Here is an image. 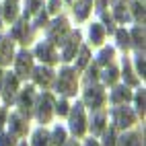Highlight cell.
Here are the masks:
<instances>
[{
    "label": "cell",
    "instance_id": "6da1fadb",
    "mask_svg": "<svg viewBox=\"0 0 146 146\" xmlns=\"http://www.w3.org/2000/svg\"><path fill=\"white\" fill-rule=\"evenodd\" d=\"M58 91H62L66 95L76 93V72L70 68H64L60 72V78H58Z\"/></svg>",
    "mask_w": 146,
    "mask_h": 146
},
{
    "label": "cell",
    "instance_id": "7a4b0ae2",
    "mask_svg": "<svg viewBox=\"0 0 146 146\" xmlns=\"http://www.w3.org/2000/svg\"><path fill=\"white\" fill-rule=\"evenodd\" d=\"M70 128L76 136H80L84 132V111H82V105H74V109L70 113Z\"/></svg>",
    "mask_w": 146,
    "mask_h": 146
},
{
    "label": "cell",
    "instance_id": "3957f363",
    "mask_svg": "<svg viewBox=\"0 0 146 146\" xmlns=\"http://www.w3.org/2000/svg\"><path fill=\"white\" fill-rule=\"evenodd\" d=\"M113 119H115L117 128H128V125L134 123V111L130 107H117V109L113 111Z\"/></svg>",
    "mask_w": 146,
    "mask_h": 146
},
{
    "label": "cell",
    "instance_id": "277c9868",
    "mask_svg": "<svg viewBox=\"0 0 146 146\" xmlns=\"http://www.w3.org/2000/svg\"><path fill=\"white\" fill-rule=\"evenodd\" d=\"M31 70H33V58L29 56L27 52H21L19 58H17V74L23 76V78H27Z\"/></svg>",
    "mask_w": 146,
    "mask_h": 146
},
{
    "label": "cell",
    "instance_id": "5b68a950",
    "mask_svg": "<svg viewBox=\"0 0 146 146\" xmlns=\"http://www.w3.org/2000/svg\"><path fill=\"white\" fill-rule=\"evenodd\" d=\"M68 33V25L64 19H58V21L54 23L52 31H50V41L52 43H64V37Z\"/></svg>",
    "mask_w": 146,
    "mask_h": 146
},
{
    "label": "cell",
    "instance_id": "8992f818",
    "mask_svg": "<svg viewBox=\"0 0 146 146\" xmlns=\"http://www.w3.org/2000/svg\"><path fill=\"white\" fill-rule=\"evenodd\" d=\"M52 97L50 95H43L41 99H39V103H37V117H39V121H47L50 119V115H52Z\"/></svg>",
    "mask_w": 146,
    "mask_h": 146
},
{
    "label": "cell",
    "instance_id": "52a82bcc",
    "mask_svg": "<svg viewBox=\"0 0 146 146\" xmlns=\"http://www.w3.org/2000/svg\"><path fill=\"white\" fill-rule=\"evenodd\" d=\"M84 101H86V105H89V107H93V109L101 107V103H103V91L99 89V86H93V89L86 91Z\"/></svg>",
    "mask_w": 146,
    "mask_h": 146
},
{
    "label": "cell",
    "instance_id": "ba28073f",
    "mask_svg": "<svg viewBox=\"0 0 146 146\" xmlns=\"http://www.w3.org/2000/svg\"><path fill=\"white\" fill-rule=\"evenodd\" d=\"M13 60V41L0 37V64H8Z\"/></svg>",
    "mask_w": 146,
    "mask_h": 146
},
{
    "label": "cell",
    "instance_id": "9c48e42d",
    "mask_svg": "<svg viewBox=\"0 0 146 146\" xmlns=\"http://www.w3.org/2000/svg\"><path fill=\"white\" fill-rule=\"evenodd\" d=\"M15 93H17V76L6 74V78H4V99H6V103H11L15 99Z\"/></svg>",
    "mask_w": 146,
    "mask_h": 146
},
{
    "label": "cell",
    "instance_id": "30bf717a",
    "mask_svg": "<svg viewBox=\"0 0 146 146\" xmlns=\"http://www.w3.org/2000/svg\"><path fill=\"white\" fill-rule=\"evenodd\" d=\"M19 105H21V111L25 115H29V111H31V107H33V89L31 86H27V89L23 91L21 99H19Z\"/></svg>",
    "mask_w": 146,
    "mask_h": 146
},
{
    "label": "cell",
    "instance_id": "8fae6325",
    "mask_svg": "<svg viewBox=\"0 0 146 146\" xmlns=\"http://www.w3.org/2000/svg\"><path fill=\"white\" fill-rule=\"evenodd\" d=\"M35 52H37V56H39L43 62H56V54H54L50 43H39Z\"/></svg>",
    "mask_w": 146,
    "mask_h": 146
},
{
    "label": "cell",
    "instance_id": "7c38bea8",
    "mask_svg": "<svg viewBox=\"0 0 146 146\" xmlns=\"http://www.w3.org/2000/svg\"><path fill=\"white\" fill-rule=\"evenodd\" d=\"M78 41H80V35L78 33H72L70 39H68V43H66V50H64V60H72L76 47H78Z\"/></svg>",
    "mask_w": 146,
    "mask_h": 146
},
{
    "label": "cell",
    "instance_id": "4fadbf2b",
    "mask_svg": "<svg viewBox=\"0 0 146 146\" xmlns=\"http://www.w3.org/2000/svg\"><path fill=\"white\" fill-rule=\"evenodd\" d=\"M52 78H54V74H52V70H47V68H37L35 70V80H37V84H43V86H47L52 82Z\"/></svg>",
    "mask_w": 146,
    "mask_h": 146
},
{
    "label": "cell",
    "instance_id": "5bb4252c",
    "mask_svg": "<svg viewBox=\"0 0 146 146\" xmlns=\"http://www.w3.org/2000/svg\"><path fill=\"white\" fill-rule=\"evenodd\" d=\"M91 4H93V0H82L80 4H76L74 15H76L78 21H84V19H86V15H89V11H91Z\"/></svg>",
    "mask_w": 146,
    "mask_h": 146
},
{
    "label": "cell",
    "instance_id": "9a60e30c",
    "mask_svg": "<svg viewBox=\"0 0 146 146\" xmlns=\"http://www.w3.org/2000/svg\"><path fill=\"white\" fill-rule=\"evenodd\" d=\"M130 91L125 89V86H119V89H115L113 95H111V101L113 103H125V101H130Z\"/></svg>",
    "mask_w": 146,
    "mask_h": 146
},
{
    "label": "cell",
    "instance_id": "2e32d148",
    "mask_svg": "<svg viewBox=\"0 0 146 146\" xmlns=\"http://www.w3.org/2000/svg\"><path fill=\"white\" fill-rule=\"evenodd\" d=\"M15 39H21V41H27V35H29V31H27V23L25 21H21L19 25H15V29H13V33H11Z\"/></svg>",
    "mask_w": 146,
    "mask_h": 146
},
{
    "label": "cell",
    "instance_id": "e0dca14e",
    "mask_svg": "<svg viewBox=\"0 0 146 146\" xmlns=\"http://www.w3.org/2000/svg\"><path fill=\"white\" fill-rule=\"evenodd\" d=\"M33 146H50V136L45 130H37L33 136Z\"/></svg>",
    "mask_w": 146,
    "mask_h": 146
},
{
    "label": "cell",
    "instance_id": "ac0fdd59",
    "mask_svg": "<svg viewBox=\"0 0 146 146\" xmlns=\"http://www.w3.org/2000/svg\"><path fill=\"white\" fill-rule=\"evenodd\" d=\"M115 19H117L119 23H125V21H128V11H125L123 0H117V2H115Z\"/></svg>",
    "mask_w": 146,
    "mask_h": 146
},
{
    "label": "cell",
    "instance_id": "d6986e66",
    "mask_svg": "<svg viewBox=\"0 0 146 146\" xmlns=\"http://www.w3.org/2000/svg\"><path fill=\"white\" fill-rule=\"evenodd\" d=\"M25 132V123L19 115H11V134H23Z\"/></svg>",
    "mask_w": 146,
    "mask_h": 146
},
{
    "label": "cell",
    "instance_id": "ffe728a7",
    "mask_svg": "<svg viewBox=\"0 0 146 146\" xmlns=\"http://www.w3.org/2000/svg\"><path fill=\"white\" fill-rule=\"evenodd\" d=\"M123 78H125V82H128L130 86H134V84H138V78L132 74V68H130V62H125L123 60Z\"/></svg>",
    "mask_w": 146,
    "mask_h": 146
},
{
    "label": "cell",
    "instance_id": "44dd1931",
    "mask_svg": "<svg viewBox=\"0 0 146 146\" xmlns=\"http://www.w3.org/2000/svg\"><path fill=\"white\" fill-rule=\"evenodd\" d=\"M132 39H134V43H136L138 50L144 47V31H142V27H136L134 31H132Z\"/></svg>",
    "mask_w": 146,
    "mask_h": 146
},
{
    "label": "cell",
    "instance_id": "7402d4cb",
    "mask_svg": "<svg viewBox=\"0 0 146 146\" xmlns=\"http://www.w3.org/2000/svg\"><path fill=\"white\" fill-rule=\"evenodd\" d=\"M119 146H140V138L138 134H128L119 140Z\"/></svg>",
    "mask_w": 146,
    "mask_h": 146
},
{
    "label": "cell",
    "instance_id": "603a6c76",
    "mask_svg": "<svg viewBox=\"0 0 146 146\" xmlns=\"http://www.w3.org/2000/svg\"><path fill=\"white\" fill-rule=\"evenodd\" d=\"M4 17L8 19V21H13V19L17 17V2H15V0H6V6H4Z\"/></svg>",
    "mask_w": 146,
    "mask_h": 146
},
{
    "label": "cell",
    "instance_id": "cb8c5ba5",
    "mask_svg": "<svg viewBox=\"0 0 146 146\" xmlns=\"http://www.w3.org/2000/svg\"><path fill=\"white\" fill-rule=\"evenodd\" d=\"M91 41L93 43H101L103 41V27L101 25H93L91 27Z\"/></svg>",
    "mask_w": 146,
    "mask_h": 146
},
{
    "label": "cell",
    "instance_id": "d4e9b609",
    "mask_svg": "<svg viewBox=\"0 0 146 146\" xmlns=\"http://www.w3.org/2000/svg\"><path fill=\"white\" fill-rule=\"evenodd\" d=\"M132 8H134V19H136L138 23H142V21H144V6H142L140 2H134Z\"/></svg>",
    "mask_w": 146,
    "mask_h": 146
},
{
    "label": "cell",
    "instance_id": "484cf974",
    "mask_svg": "<svg viewBox=\"0 0 146 146\" xmlns=\"http://www.w3.org/2000/svg\"><path fill=\"white\" fill-rule=\"evenodd\" d=\"M103 78H105V82L113 84V82H115V78H117V70H115L113 66H109V68L105 70V76H103Z\"/></svg>",
    "mask_w": 146,
    "mask_h": 146
},
{
    "label": "cell",
    "instance_id": "4316f807",
    "mask_svg": "<svg viewBox=\"0 0 146 146\" xmlns=\"http://www.w3.org/2000/svg\"><path fill=\"white\" fill-rule=\"evenodd\" d=\"M64 140H66V132L62 130V128H56L54 130V144H64Z\"/></svg>",
    "mask_w": 146,
    "mask_h": 146
},
{
    "label": "cell",
    "instance_id": "83f0119b",
    "mask_svg": "<svg viewBox=\"0 0 146 146\" xmlns=\"http://www.w3.org/2000/svg\"><path fill=\"white\" fill-rule=\"evenodd\" d=\"M111 56H113V50H111V47H105V50L99 54V64H107L111 60Z\"/></svg>",
    "mask_w": 146,
    "mask_h": 146
},
{
    "label": "cell",
    "instance_id": "f1b7e54d",
    "mask_svg": "<svg viewBox=\"0 0 146 146\" xmlns=\"http://www.w3.org/2000/svg\"><path fill=\"white\" fill-rule=\"evenodd\" d=\"M103 123H105V117H103V115H97V117H95V123H93V132H95V134H101V132H103Z\"/></svg>",
    "mask_w": 146,
    "mask_h": 146
},
{
    "label": "cell",
    "instance_id": "f546056e",
    "mask_svg": "<svg viewBox=\"0 0 146 146\" xmlns=\"http://www.w3.org/2000/svg\"><path fill=\"white\" fill-rule=\"evenodd\" d=\"M86 62H89V50L86 47H82L80 50V58H78V64H76V68H84Z\"/></svg>",
    "mask_w": 146,
    "mask_h": 146
},
{
    "label": "cell",
    "instance_id": "4dcf8cb0",
    "mask_svg": "<svg viewBox=\"0 0 146 146\" xmlns=\"http://www.w3.org/2000/svg\"><path fill=\"white\" fill-rule=\"evenodd\" d=\"M117 43L121 47H128L130 45V35L125 33V31H117Z\"/></svg>",
    "mask_w": 146,
    "mask_h": 146
},
{
    "label": "cell",
    "instance_id": "1f68e13d",
    "mask_svg": "<svg viewBox=\"0 0 146 146\" xmlns=\"http://www.w3.org/2000/svg\"><path fill=\"white\" fill-rule=\"evenodd\" d=\"M103 146H115V132L113 130H109L105 134V142H103Z\"/></svg>",
    "mask_w": 146,
    "mask_h": 146
},
{
    "label": "cell",
    "instance_id": "d6a6232c",
    "mask_svg": "<svg viewBox=\"0 0 146 146\" xmlns=\"http://www.w3.org/2000/svg\"><path fill=\"white\" fill-rule=\"evenodd\" d=\"M39 8V0H27V17Z\"/></svg>",
    "mask_w": 146,
    "mask_h": 146
},
{
    "label": "cell",
    "instance_id": "836d02e7",
    "mask_svg": "<svg viewBox=\"0 0 146 146\" xmlns=\"http://www.w3.org/2000/svg\"><path fill=\"white\" fill-rule=\"evenodd\" d=\"M136 107H138L140 113H144V91L136 95Z\"/></svg>",
    "mask_w": 146,
    "mask_h": 146
},
{
    "label": "cell",
    "instance_id": "e575fe53",
    "mask_svg": "<svg viewBox=\"0 0 146 146\" xmlns=\"http://www.w3.org/2000/svg\"><path fill=\"white\" fill-rule=\"evenodd\" d=\"M15 142H13V134L8 136V134H2L0 136V146H13Z\"/></svg>",
    "mask_w": 146,
    "mask_h": 146
},
{
    "label": "cell",
    "instance_id": "d590c367",
    "mask_svg": "<svg viewBox=\"0 0 146 146\" xmlns=\"http://www.w3.org/2000/svg\"><path fill=\"white\" fill-rule=\"evenodd\" d=\"M136 66H138V72L144 76V56H142V54L136 56Z\"/></svg>",
    "mask_w": 146,
    "mask_h": 146
},
{
    "label": "cell",
    "instance_id": "8d00e7d4",
    "mask_svg": "<svg viewBox=\"0 0 146 146\" xmlns=\"http://www.w3.org/2000/svg\"><path fill=\"white\" fill-rule=\"evenodd\" d=\"M58 113H60V115L68 113V103H66V101H60V103H58Z\"/></svg>",
    "mask_w": 146,
    "mask_h": 146
},
{
    "label": "cell",
    "instance_id": "74e56055",
    "mask_svg": "<svg viewBox=\"0 0 146 146\" xmlns=\"http://www.w3.org/2000/svg\"><path fill=\"white\" fill-rule=\"evenodd\" d=\"M91 80H97V68L95 66L89 70V76H86V82H91Z\"/></svg>",
    "mask_w": 146,
    "mask_h": 146
},
{
    "label": "cell",
    "instance_id": "f35d334b",
    "mask_svg": "<svg viewBox=\"0 0 146 146\" xmlns=\"http://www.w3.org/2000/svg\"><path fill=\"white\" fill-rule=\"evenodd\" d=\"M60 8V0H50V13H56Z\"/></svg>",
    "mask_w": 146,
    "mask_h": 146
},
{
    "label": "cell",
    "instance_id": "ab89813d",
    "mask_svg": "<svg viewBox=\"0 0 146 146\" xmlns=\"http://www.w3.org/2000/svg\"><path fill=\"white\" fill-rule=\"evenodd\" d=\"M45 19H47V17H45V13H39V15H37L35 25H43V23H45Z\"/></svg>",
    "mask_w": 146,
    "mask_h": 146
},
{
    "label": "cell",
    "instance_id": "60d3db41",
    "mask_svg": "<svg viewBox=\"0 0 146 146\" xmlns=\"http://www.w3.org/2000/svg\"><path fill=\"white\" fill-rule=\"evenodd\" d=\"M4 115H6V113H4V109H0V125L4 123Z\"/></svg>",
    "mask_w": 146,
    "mask_h": 146
},
{
    "label": "cell",
    "instance_id": "b9f144b4",
    "mask_svg": "<svg viewBox=\"0 0 146 146\" xmlns=\"http://www.w3.org/2000/svg\"><path fill=\"white\" fill-rule=\"evenodd\" d=\"M99 8H105V0H99Z\"/></svg>",
    "mask_w": 146,
    "mask_h": 146
},
{
    "label": "cell",
    "instance_id": "7bdbcfd3",
    "mask_svg": "<svg viewBox=\"0 0 146 146\" xmlns=\"http://www.w3.org/2000/svg\"><path fill=\"white\" fill-rule=\"evenodd\" d=\"M86 146H97V142H93V140H89V142H86Z\"/></svg>",
    "mask_w": 146,
    "mask_h": 146
},
{
    "label": "cell",
    "instance_id": "ee69618b",
    "mask_svg": "<svg viewBox=\"0 0 146 146\" xmlns=\"http://www.w3.org/2000/svg\"><path fill=\"white\" fill-rule=\"evenodd\" d=\"M68 146H78V144H76V142H70V144H68Z\"/></svg>",
    "mask_w": 146,
    "mask_h": 146
},
{
    "label": "cell",
    "instance_id": "f6af8a7d",
    "mask_svg": "<svg viewBox=\"0 0 146 146\" xmlns=\"http://www.w3.org/2000/svg\"><path fill=\"white\" fill-rule=\"evenodd\" d=\"M0 80H2V72H0Z\"/></svg>",
    "mask_w": 146,
    "mask_h": 146
},
{
    "label": "cell",
    "instance_id": "bcb514c9",
    "mask_svg": "<svg viewBox=\"0 0 146 146\" xmlns=\"http://www.w3.org/2000/svg\"><path fill=\"white\" fill-rule=\"evenodd\" d=\"M21 146H27V144H21Z\"/></svg>",
    "mask_w": 146,
    "mask_h": 146
},
{
    "label": "cell",
    "instance_id": "7dc6e473",
    "mask_svg": "<svg viewBox=\"0 0 146 146\" xmlns=\"http://www.w3.org/2000/svg\"><path fill=\"white\" fill-rule=\"evenodd\" d=\"M70 2H74V0H70Z\"/></svg>",
    "mask_w": 146,
    "mask_h": 146
}]
</instances>
